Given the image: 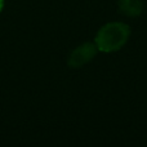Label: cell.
<instances>
[{"label":"cell","mask_w":147,"mask_h":147,"mask_svg":"<svg viewBox=\"0 0 147 147\" xmlns=\"http://www.w3.org/2000/svg\"><path fill=\"white\" fill-rule=\"evenodd\" d=\"M130 38V27L124 22L105 23L94 36V44L102 53L117 52L128 43Z\"/></svg>","instance_id":"obj_1"},{"label":"cell","mask_w":147,"mask_h":147,"mask_svg":"<svg viewBox=\"0 0 147 147\" xmlns=\"http://www.w3.org/2000/svg\"><path fill=\"white\" fill-rule=\"evenodd\" d=\"M97 53H98V48L94 44V41L93 43L92 41L83 43L70 52L69 57H67V65L71 69H81L93 61Z\"/></svg>","instance_id":"obj_2"},{"label":"cell","mask_w":147,"mask_h":147,"mask_svg":"<svg viewBox=\"0 0 147 147\" xmlns=\"http://www.w3.org/2000/svg\"><path fill=\"white\" fill-rule=\"evenodd\" d=\"M117 9L127 17L136 18L142 14L145 3L143 0H117Z\"/></svg>","instance_id":"obj_3"},{"label":"cell","mask_w":147,"mask_h":147,"mask_svg":"<svg viewBox=\"0 0 147 147\" xmlns=\"http://www.w3.org/2000/svg\"><path fill=\"white\" fill-rule=\"evenodd\" d=\"M3 8H4V0H0V12L3 10Z\"/></svg>","instance_id":"obj_4"}]
</instances>
